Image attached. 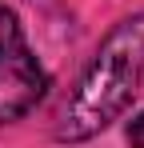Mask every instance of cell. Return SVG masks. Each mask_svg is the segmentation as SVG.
<instances>
[{
    "instance_id": "cell-1",
    "label": "cell",
    "mask_w": 144,
    "mask_h": 148,
    "mask_svg": "<svg viewBox=\"0 0 144 148\" xmlns=\"http://www.w3.org/2000/svg\"><path fill=\"white\" fill-rule=\"evenodd\" d=\"M144 68V16H132L108 32L96 60L80 76L72 100L60 112L56 136L60 140H88L108 120H116L124 104L136 92V80Z\"/></svg>"
},
{
    "instance_id": "cell-2",
    "label": "cell",
    "mask_w": 144,
    "mask_h": 148,
    "mask_svg": "<svg viewBox=\"0 0 144 148\" xmlns=\"http://www.w3.org/2000/svg\"><path fill=\"white\" fill-rule=\"evenodd\" d=\"M44 96V68L24 44V32L8 8H0V124L24 116Z\"/></svg>"
},
{
    "instance_id": "cell-3",
    "label": "cell",
    "mask_w": 144,
    "mask_h": 148,
    "mask_svg": "<svg viewBox=\"0 0 144 148\" xmlns=\"http://www.w3.org/2000/svg\"><path fill=\"white\" fill-rule=\"evenodd\" d=\"M128 140H132L136 148H144V112L132 120V128H128Z\"/></svg>"
}]
</instances>
